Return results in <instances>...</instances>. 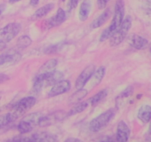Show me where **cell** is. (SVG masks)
<instances>
[{
    "label": "cell",
    "instance_id": "24",
    "mask_svg": "<svg viewBox=\"0 0 151 142\" xmlns=\"http://www.w3.org/2000/svg\"><path fill=\"white\" fill-rule=\"evenodd\" d=\"M88 106L89 105H88L87 101L79 102L76 104H74V106H72V109L67 112V116H72V115L81 113V112H84Z\"/></svg>",
    "mask_w": 151,
    "mask_h": 142
},
{
    "label": "cell",
    "instance_id": "34",
    "mask_svg": "<svg viewBox=\"0 0 151 142\" xmlns=\"http://www.w3.org/2000/svg\"><path fill=\"white\" fill-rule=\"evenodd\" d=\"M39 2V0H29V4H30L31 6L32 7H35Z\"/></svg>",
    "mask_w": 151,
    "mask_h": 142
},
{
    "label": "cell",
    "instance_id": "9",
    "mask_svg": "<svg viewBox=\"0 0 151 142\" xmlns=\"http://www.w3.org/2000/svg\"><path fill=\"white\" fill-rule=\"evenodd\" d=\"M66 19V13L65 10L62 8L58 9L57 12L54 16L50 17L44 21L43 26L45 30H50L55 27L60 26Z\"/></svg>",
    "mask_w": 151,
    "mask_h": 142
},
{
    "label": "cell",
    "instance_id": "31",
    "mask_svg": "<svg viewBox=\"0 0 151 142\" xmlns=\"http://www.w3.org/2000/svg\"><path fill=\"white\" fill-rule=\"evenodd\" d=\"M9 79V76L8 75H5V74H2L0 73V84L3 82H5L6 81Z\"/></svg>",
    "mask_w": 151,
    "mask_h": 142
},
{
    "label": "cell",
    "instance_id": "30",
    "mask_svg": "<svg viewBox=\"0 0 151 142\" xmlns=\"http://www.w3.org/2000/svg\"><path fill=\"white\" fill-rule=\"evenodd\" d=\"M109 1V0H97V6H98V8L100 9V10L105 9Z\"/></svg>",
    "mask_w": 151,
    "mask_h": 142
},
{
    "label": "cell",
    "instance_id": "6",
    "mask_svg": "<svg viewBox=\"0 0 151 142\" xmlns=\"http://www.w3.org/2000/svg\"><path fill=\"white\" fill-rule=\"evenodd\" d=\"M115 115L114 109H109L93 118L89 123L88 128L93 133H97L103 130L113 119Z\"/></svg>",
    "mask_w": 151,
    "mask_h": 142
},
{
    "label": "cell",
    "instance_id": "38",
    "mask_svg": "<svg viewBox=\"0 0 151 142\" xmlns=\"http://www.w3.org/2000/svg\"><path fill=\"white\" fill-rule=\"evenodd\" d=\"M150 126H149V128H148V134L151 135V121H150Z\"/></svg>",
    "mask_w": 151,
    "mask_h": 142
},
{
    "label": "cell",
    "instance_id": "22",
    "mask_svg": "<svg viewBox=\"0 0 151 142\" xmlns=\"http://www.w3.org/2000/svg\"><path fill=\"white\" fill-rule=\"evenodd\" d=\"M88 90L86 89L81 88L77 90L76 92L72 94V96L69 99V103L70 104H76L81 102V101L85 99L86 96L88 95Z\"/></svg>",
    "mask_w": 151,
    "mask_h": 142
},
{
    "label": "cell",
    "instance_id": "29",
    "mask_svg": "<svg viewBox=\"0 0 151 142\" xmlns=\"http://www.w3.org/2000/svg\"><path fill=\"white\" fill-rule=\"evenodd\" d=\"M80 1L81 0H69V2H68L67 5L68 11H72V10L76 8L77 6L79 4Z\"/></svg>",
    "mask_w": 151,
    "mask_h": 142
},
{
    "label": "cell",
    "instance_id": "4",
    "mask_svg": "<svg viewBox=\"0 0 151 142\" xmlns=\"http://www.w3.org/2000/svg\"><path fill=\"white\" fill-rule=\"evenodd\" d=\"M132 26V19L130 16H126L124 19L123 22L115 31L112 36L109 38V44L111 47H116L119 45L126 38L130 29Z\"/></svg>",
    "mask_w": 151,
    "mask_h": 142
},
{
    "label": "cell",
    "instance_id": "32",
    "mask_svg": "<svg viewBox=\"0 0 151 142\" xmlns=\"http://www.w3.org/2000/svg\"><path fill=\"white\" fill-rule=\"evenodd\" d=\"M64 142H83V141L80 140L78 138H68L66 140L64 141Z\"/></svg>",
    "mask_w": 151,
    "mask_h": 142
},
{
    "label": "cell",
    "instance_id": "14",
    "mask_svg": "<svg viewBox=\"0 0 151 142\" xmlns=\"http://www.w3.org/2000/svg\"><path fill=\"white\" fill-rule=\"evenodd\" d=\"M30 142H58L57 135L48 132H40L29 136Z\"/></svg>",
    "mask_w": 151,
    "mask_h": 142
},
{
    "label": "cell",
    "instance_id": "2",
    "mask_svg": "<svg viewBox=\"0 0 151 142\" xmlns=\"http://www.w3.org/2000/svg\"><path fill=\"white\" fill-rule=\"evenodd\" d=\"M63 72L56 70L46 75H36L32 83V90L34 93H38L44 87H52L63 79Z\"/></svg>",
    "mask_w": 151,
    "mask_h": 142
},
{
    "label": "cell",
    "instance_id": "12",
    "mask_svg": "<svg viewBox=\"0 0 151 142\" xmlns=\"http://www.w3.org/2000/svg\"><path fill=\"white\" fill-rule=\"evenodd\" d=\"M131 130L126 123L120 121L118 123L116 133V142H128Z\"/></svg>",
    "mask_w": 151,
    "mask_h": 142
},
{
    "label": "cell",
    "instance_id": "5",
    "mask_svg": "<svg viewBox=\"0 0 151 142\" xmlns=\"http://www.w3.org/2000/svg\"><path fill=\"white\" fill-rule=\"evenodd\" d=\"M43 115L39 112L29 113L19 121L17 125L18 131L21 135H24L32 131L36 126H38V122Z\"/></svg>",
    "mask_w": 151,
    "mask_h": 142
},
{
    "label": "cell",
    "instance_id": "28",
    "mask_svg": "<svg viewBox=\"0 0 151 142\" xmlns=\"http://www.w3.org/2000/svg\"><path fill=\"white\" fill-rule=\"evenodd\" d=\"M134 92V87H133L132 86H128V87H127L118 96L117 99H116V101L119 100H122L123 99H127V98L130 97L131 96H132Z\"/></svg>",
    "mask_w": 151,
    "mask_h": 142
},
{
    "label": "cell",
    "instance_id": "21",
    "mask_svg": "<svg viewBox=\"0 0 151 142\" xmlns=\"http://www.w3.org/2000/svg\"><path fill=\"white\" fill-rule=\"evenodd\" d=\"M58 64V60L56 59H51L47 61L38 70L37 75H46L55 70Z\"/></svg>",
    "mask_w": 151,
    "mask_h": 142
},
{
    "label": "cell",
    "instance_id": "17",
    "mask_svg": "<svg viewBox=\"0 0 151 142\" xmlns=\"http://www.w3.org/2000/svg\"><path fill=\"white\" fill-rule=\"evenodd\" d=\"M54 7H55L54 3H48V4H44V5H43L42 7L37 9V10L32 13V16H30V19L32 21L39 20V19H41V18L47 16V15L48 14L51 10H53Z\"/></svg>",
    "mask_w": 151,
    "mask_h": 142
},
{
    "label": "cell",
    "instance_id": "13",
    "mask_svg": "<svg viewBox=\"0 0 151 142\" xmlns=\"http://www.w3.org/2000/svg\"><path fill=\"white\" fill-rule=\"evenodd\" d=\"M22 55L16 50H9L0 55V66L4 64H13L19 62Z\"/></svg>",
    "mask_w": 151,
    "mask_h": 142
},
{
    "label": "cell",
    "instance_id": "10",
    "mask_svg": "<svg viewBox=\"0 0 151 142\" xmlns=\"http://www.w3.org/2000/svg\"><path fill=\"white\" fill-rule=\"evenodd\" d=\"M95 70V66L92 64L88 65L83 70V71L80 73L75 81V87L77 90L83 88L88 84V81L90 80Z\"/></svg>",
    "mask_w": 151,
    "mask_h": 142
},
{
    "label": "cell",
    "instance_id": "33",
    "mask_svg": "<svg viewBox=\"0 0 151 142\" xmlns=\"http://www.w3.org/2000/svg\"><path fill=\"white\" fill-rule=\"evenodd\" d=\"M6 47H7V43L0 39V52L4 50L6 48Z\"/></svg>",
    "mask_w": 151,
    "mask_h": 142
},
{
    "label": "cell",
    "instance_id": "7",
    "mask_svg": "<svg viewBox=\"0 0 151 142\" xmlns=\"http://www.w3.org/2000/svg\"><path fill=\"white\" fill-rule=\"evenodd\" d=\"M22 26L17 22H10L0 29V39L6 43L16 38L21 30Z\"/></svg>",
    "mask_w": 151,
    "mask_h": 142
},
{
    "label": "cell",
    "instance_id": "39",
    "mask_svg": "<svg viewBox=\"0 0 151 142\" xmlns=\"http://www.w3.org/2000/svg\"><path fill=\"white\" fill-rule=\"evenodd\" d=\"M146 142H151V137H150V136H148V137L146 138Z\"/></svg>",
    "mask_w": 151,
    "mask_h": 142
},
{
    "label": "cell",
    "instance_id": "41",
    "mask_svg": "<svg viewBox=\"0 0 151 142\" xmlns=\"http://www.w3.org/2000/svg\"><path fill=\"white\" fill-rule=\"evenodd\" d=\"M60 1H64L65 0H60Z\"/></svg>",
    "mask_w": 151,
    "mask_h": 142
},
{
    "label": "cell",
    "instance_id": "19",
    "mask_svg": "<svg viewBox=\"0 0 151 142\" xmlns=\"http://www.w3.org/2000/svg\"><path fill=\"white\" fill-rule=\"evenodd\" d=\"M91 4L90 0H83L79 7L78 18L81 22H85L88 18L91 12Z\"/></svg>",
    "mask_w": 151,
    "mask_h": 142
},
{
    "label": "cell",
    "instance_id": "15",
    "mask_svg": "<svg viewBox=\"0 0 151 142\" xmlns=\"http://www.w3.org/2000/svg\"><path fill=\"white\" fill-rule=\"evenodd\" d=\"M128 42L131 47L138 50H145L149 45L148 41L145 38L137 34L131 36L128 39Z\"/></svg>",
    "mask_w": 151,
    "mask_h": 142
},
{
    "label": "cell",
    "instance_id": "25",
    "mask_svg": "<svg viewBox=\"0 0 151 142\" xmlns=\"http://www.w3.org/2000/svg\"><path fill=\"white\" fill-rule=\"evenodd\" d=\"M32 41L30 37L27 35H23L19 37L16 41V46L19 48H26L31 45Z\"/></svg>",
    "mask_w": 151,
    "mask_h": 142
},
{
    "label": "cell",
    "instance_id": "35",
    "mask_svg": "<svg viewBox=\"0 0 151 142\" xmlns=\"http://www.w3.org/2000/svg\"><path fill=\"white\" fill-rule=\"evenodd\" d=\"M4 8H5V5L4 4H0V16L2 14L3 11L4 10Z\"/></svg>",
    "mask_w": 151,
    "mask_h": 142
},
{
    "label": "cell",
    "instance_id": "3",
    "mask_svg": "<svg viewBox=\"0 0 151 142\" xmlns=\"http://www.w3.org/2000/svg\"><path fill=\"white\" fill-rule=\"evenodd\" d=\"M36 104V99L34 96H26L15 102L11 106L12 116L16 121L17 118L29 111Z\"/></svg>",
    "mask_w": 151,
    "mask_h": 142
},
{
    "label": "cell",
    "instance_id": "18",
    "mask_svg": "<svg viewBox=\"0 0 151 142\" xmlns=\"http://www.w3.org/2000/svg\"><path fill=\"white\" fill-rule=\"evenodd\" d=\"M111 15V11L110 9H105V10L101 14L99 15L97 18H95L92 21V22L91 23V28H92V29H97V28H99L103 26L109 20Z\"/></svg>",
    "mask_w": 151,
    "mask_h": 142
},
{
    "label": "cell",
    "instance_id": "27",
    "mask_svg": "<svg viewBox=\"0 0 151 142\" xmlns=\"http://www.w3.org/2000/svg\"><path fill=\"white\" fill-rule=\"evenodd\" d=\"M65 41H61L60 43H57L55 44H52L51 46H49L44 50L45 54H54V53L58 52L62 47L64 46Z\"/></svg>",
    "mask_w": 151,
    "mask_h": 142
},
{
    "label": "cell",
    "instance_id": "40",
    "mask_svg": "<svg viewBox=\"0 0 151 142\" xmlns=\"http://www.w3.org/2000/svg\"><path fill=\"white\" fill-rule=\"evenodd\" d=\"M148 47H149V50H150V54H151V42L150 43V44H149Z\"/></svg>",
    "mask_w": 151,
    "mask_h": 142
},
{
    "label": "cell",
    "instance_id": "8",
    "mask_svg": "<svg viewBox=\"0 0 151 142\" xmlns=\"http://www.w3.org/2000/svg\"><path fill=\"white\" fill-rule=\"evenodd\" d=\"M66 117H67V112L64 111L59 110L50 112L48 115H43L41 117L38 122V126L41 127H50L63 121Z\"/></svg>",
    "mask_w": 151,
    "mask_h": 142
},
{
    "label": "cell",
    "instance_id": "20",
    "mask_svg": "<svg viewBox=\"0 0 151 142\" xmlns=\"http://www.w3.org/2000/svg\"><path fill=\"white\" fill-rule=\"evenodd\" d=\"M137 117L143 124L150 122L151 121V106L145 104L140 106L137 113Z\"/></svg>",
    "mask_w": 151,
    "mask_h": 142
},
{
    "label": "cell",
    "instance_id": "37",
    "mask_svg": "<svg viewBox=\"0 0 151 142\" xmlns=\"http://www.w3.org/2000/svg\"><path fill=\"white\" fill-rule=\"evenodd\" d=\"M21 1V0H9V2L12 3V4H13V3L18 2V1Z\"/></svg>",
    "mask_w": 151,
    "mask_h": 142
},
{
    "label": "cell",
    "instance_id": "16",
    "mask_svg": "<svg viewBox=\"0 0 151 142\" xmlns=\"http://www.w3.org/2000/svg\"><path fill=\"white\" fill-rule=\"evenodd\" d=\"M105 75H106V67H105L101 66L98 69L95 70L88 82L89 83L90 88H92V87H97V85H99L103 81Z\"/></svg>",
    "mask_w": 151,
    "mask_h": 142
},
{
    "label": "cell",
    "instance_id": "11",
    "mask_svg": "<svg viewBox=\"0 0 151 142\" xmlns=\"http://www.w3.org/2000/svg\"><path fill=\"white\" fill-rule=\"evenodd\" d=\"M71 89V82L69 80L62 79L55 84L52 86L48 92V96L50 98L60 96L63 93H67Z\"/></svg>",
    "mask_w": 151,
    "mask_h": 142
},
{
    "label": "cell",
    "instance_id": "23",
    "mask_svg": "<svg viewBox=\"0 0 151 142\" xmlns=\"http://www.w3.org/2000/svg\"><path fill=\"white\" fill-rule=\"evenodd\" d=\"M108 96V90L106 89H104V90H102L100 91L97 92V93L92 96L91 97H90L89 99L87 100V102H88V105L89 106H95L97 104L100 103V101L103 100L106 96Z\"/></svg>",
    "mask_w": 151,
    "mask_h": 142
},
{
    "label": "cell",
    "instance_id": "1",
    "mask_svg": "<svg viewBox=\"0 0 151 142\" xmlns=\"http://www.w3.org/2000/svg\"><path fill=\"white\" fill-rule=\"evenodd\" d=\"M125 2L124 0H116L114 5L113 18L110 25L100 34V41H106L112 36L125 19Z\"/></svg>",
    "mask_w": 151,
    "mask_h": 142
},
{
    "label": "cell",
    "instance_id": "36",
    "mask_svg": "<svg viewBox=\"0 0 151 142\" xmlns=\"http://www.w3.org/2000/svg\"><path fill=\"white\" fill-rule=\"evenodd\" d=\"M101 142H114V141L113 140H111V139L108 138V139H106V140H104V141H102Z\"/></svg>",
    "mask_w": 151,
    "mask_h": 142
},
{
    "label": "cell",
    "instance_id": "26",
    "mask_svg": "<svg viewBox=\"0 0 151 142\" xmlns=\"http://www.w3.org/2000/svg\"><path fill=\"white\" fill-rule=\"evenodd\" d=\"M13 121H15V120L10 112L4 115H0V130L4 128L9 124L13 123Z\"/></svg>",
    "mask_w": 151,
    "mask_h": 142
}]
</instances>
